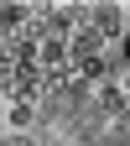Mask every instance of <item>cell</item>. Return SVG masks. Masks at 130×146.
Returning <instances> with one entry per match:
<instances>
[{
    "label": "cell",
    "instance_id": "1",
    "mask_svg": "<svg viewBox=\"0 0 130 146\" xmlns=\"http://www.w3.org/2000/svg\"><path fill=\"white\" fill-rule=\"evenodd\" d=\"M99 52H104V36L88 26V21L68 36V63H88V58H99Z\"/></svg>",
    "mask_w": 130,
    "mask_h": 146
},
{
    "label": "cell",
    "instance_id": "2",
    "mask_svg": "<svg viewBox=\"0 0 130 146\" xmlns=\"http://www.w3.org/2000/svg\"><path fill=\"white\" fill-rule=\"evenodd\" d=\"M120 16H125L120 5H94V11H88V26L109 42V36H125V21H120Z\"/></svg>",
    "mask_w": 130,
    "mask_h": 146
},
{
    "label": "cell",
    "instance_id": "3",
    "mask_svg": "<svg viewBox=\"0 0 130 146\" xmlns=\"http://www.w3.org/2000/svg\"><path fill=\"white\" fill-rule=\"evenodd\" d=\"M99 110H104V115H115V120H125V115H130V99H125V89L104 84V89H99Z\"/></svg>",
    "mask_w": 130,
    "mask_h": 146
},
{
    "label": "cell",
    "instance_id": "4",
    "mask_svg": "<svg viewBox=\"0 0 130 146\" xmlns=\"http://www.w3.org/2000/svg\"><path fill=\"white\" fill-rule=\"evenodd\" d=\"M36 63H42V68H68V42H57V36H47V42L36 47Z\"/></svg>",
    "mask_w": 130,
    "mask_h": 146
},
{
    "label": "cell",
    "instance_id": "5",
    "mask_svg": "<svg viewBox=\"0 0 130 146\" xmlns=\"http://www.w3.org/2000/svg\"><path fill=\"white\" fill-rule=\"evenodd\" d=\"M11 125H31V104H11Z\"/></svg>",
    "mask_w": 130,
    "mask_h": 146
},
{
    "label": "cell",
    "instance_id": "6",
    "mask_svg": "<svg viewBox=\"0 0 130 146\" xmlns=\"http://www.w3.org/2000/svg\"><path fill=\"white\" fill-rule=\"evenodd\" d=\"M120 52H125V63H130V31H125V36H120Z\"/></svg>",
    "mask_w": 130,
    "mask_h": 146
},
{
    "label": "cell",
    "instance_id": "7",
    "mask_svg": "<svg viewBox=\"0 0 130 146\" xmlns=\"http://www.w3.org/2000/svg\"><path fill=\"white\" fill-rule=\"evenodd\" d=\"M125 99H130V78H125Z\"/></svg>",
    "mask_w": 130,
    "mask_h": 146
}]
</instances>
